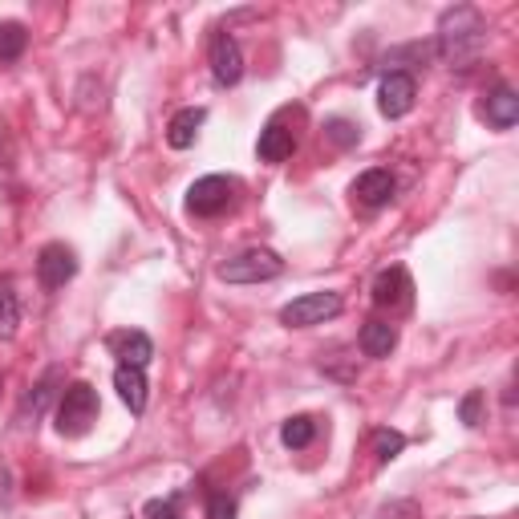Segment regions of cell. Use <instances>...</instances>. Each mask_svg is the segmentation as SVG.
<instances>
[{
	"mask_svg": "<svg viewBox=\"0 0 519 519\" xmlns=\"http://www.w3.org/2000/svg\"><path fill=\"white\" fill-rule=\"evenodd\" d=\"M442 61H451V65H467L475 61L483 49H487V21L479 9L471 5H459V9H447L438 21V45Z\"/></svg>",
	"mask_w": 519,
	"mask_h": 519,
	"instance_id": "cell-1",
	"label": "cell"
},
{
	"mask_svg": "<svg viewBox=\"0 0 519 519\" xmlns=\"http://www.w3.org/2000/svg\"><path fill=\"white\" fill-rule=\"evenodd\" d=\"M98 418V390L90 382H73L65 394H61V406H57V430L65 438H78L94 426Z\"/></svg>",
	"mask_w": 519,
	"mask_h": 519,
	"instance_id": "cell-2",
	"label": "cell"
},
{
	"mask_svg": "<svg viewBox=\"0 0 519 519\" xmlns=\"http://www.w3.org/2000/svg\"><path fill=\"white\" fill-rule=\"evenodd\" d=\"M236 195H240V183H236V179H228V175H203V179H195L191 191H187V211H191V215H203V219L224 215V211H232Z\"/></svg>",
	"mask_w": 519,
	"mask_h": 519,
	"instance_id": "cell-3",
	"label": "cell"
},
{
	"mask_svg": "<svg viewBox=\"0 0 519 519\" xmlns=\"http://www.w3.org/2000/svg\"><path fill=\"white\" fill-rule=\"evenodd\" d=\"M280 272H284V260L268 248H248L219 264V280H228V284H260V280H276Z\"/></svg>",
	"mask_w": 519,
	"mask_h": 519,
	"instance_id": "cell-4",
	"label": "cell"
},
{
	"mask_svg": "<svg viewBox=\"0 0 519 519\" xmlns=\"http://www.w3.org/2000/svg\"><path fill=\"white\" fill-rule=\"evenodd\" d=\"M341 309H345L341 292H305V296H296V301H288V305L280 309V321H284L288 329H309V325L333 321Z\"/></svg>",
	"mask_w": 519,
	"mask_h": 519,
	"instance_id": "cell-5",
	"label": "cell"
},
{
	"mask_svg": "<svg viewBox=\"0 0 519 519\" xmlns=\"http://www.w3.org/2000/svg\"><path fill=\"white\" fill-rule=\"evenodd\" d=\"M414 98H418V86H414L410 73H402V69L386 73L382 86H378V110L386 118H406L414 110Z\"/></svg>",
	"mask_w": 519,
	"mask_h": 519,
	"instance_id": "cell-6",
	"label": "cell"
},
{
	"mask_svg": "<svg viewBox=\"0 0 519 519\" xmlns=\"http://www.w3.org/2000/svg\"><path fill=\"white\" fill-rule=\"evenodd\" d=\"M410 292H414L410 272L394 264V268L378 272V280H374V305L386 313H402V309H410Z\"/></svg>",
	"mask_w": 519,
	"mask_h": 519,
	"instance_id": "cell-7",
	"label": "cell"
},
{
	"mask_svg": "<svg viewBox=\"0 0 519 519\" xmlns=\"http://www.w3.org/2000/svg\"><path fill=\"white\" fill-rule=\"evenodd\" d=\"M211 78H215V86H236L244 78V53H240L236 37H228V33H219L211 41Z\"/></svg>",
	"mask_w": 519,
	"mask_h": 519,
	"instance_id": "cell-8",
	"label": "cell"
},
{
	"mask_svg": "<svg viewBox=\"0 0 519 519\" xmlns=\"http://www.w3.org/2000/svg\"><path fill=\"white\" fill-rule=\"evenodd\" d=\"M73 272H78V256H73L65 244H45L37 252V276L45 288H61L73 280Z\"/></svg>",
	"mask_w": 519,
	"mask_h": 519,
	"instance_id": "cell-9",
	"label": "cell"
},
{
	"mask_svg": "<svg viewBox=\"0 0 519 519\" xmlns=\"http://www.w3.org/2000/svg\"><path fill=\"white\" fill-rule=\"evenodd\" d=\"M394 191H398V183H394V175L382 171V167L357 175V183H353V195H357L361 207H386V203L394 199Z\"/></svg>",
	"mask_w": 519,
	"mask_h": 519,
	"instance_id": "cell-10",
	"label": "cell"
},
{
	"mask_svg": "<svg viewBox=\"0 0 519 519\" xmlns=\"http://www.w3.org/2000/svg\"><path fill=\"white\" fill-rule=\"evenodd\" d=\"M110 349H114V357H118L122 365H130V369H146V361L155 357V341L146 337V333H138V329L114 333V337H110Z\"/></svg>",
	"mask_w": 519,
	"mask_h": 519,
	"instance_id": "cell-11",
	"label": "cell"
},
{
	"mask_svg": "<svg viewBox=\"0 0 519 519\" xmlns=\"http://www.w3.org/2000/svg\"><path fill=\"white\" fill-rule=\"evenodd\" d=\"M260 159L264 163H284V159H292V151H296V134L280 122V118H272L264 130H260Z\"/></svg>",
	"mask_w": 519,
	"mask_h": 519,
	"instance_id": "cell-12",
	"label": "cell"
},
{
	"mask_svg": "<svg viewBox=\"0 0 519 519\" xmlns=\"http://www.w3.org/2000/svg\"><path fill=\"white\" fill-rule=\"evenodd\" d=\"M203 122H207V110H203V106H187V110H179V114L171 118V126H167V142L175 146V151H187V146H195Z\"/></svg>",
	"mask_w": 519,
	"mask_h": 519,
	"instance_id": "cell-13",
	"label": "cell"
},
{
	"mask_svg": "<svg viewBox=\"0 0 519 519\" xmlns=\"http://www.w3.org/2000/svg\"><path fill=\"white\" fill-rule=\"evenodd\" d=\"M483 118H487L495 130H511L515 118H519V98H515V90H511V86H495L491 98H487V106H483Z\"/></svg>",
	"mask_w": 519,
	"mask_h": 519,
	"instance_id": "cell-14",
	"label": "cell"
},
{
	"mask_svg": "<svg viewBox=\"0 0 519 519\" xmlns=\"http://www.w3.org/2000/svg\"><path fill=\"white\" fill-rule=\"evenodd\" d=\"M114 390H118V398L130 406V414H142V410H146V374H142V369L118 365V369H114Z\"/></svg>",
	"mask_w": 519,
	"mask_h": 519,
	"instance_id": "cell-15",
	"label": "cell"
},
{
	"mask_svg": "<svg viewBox=\"0 0 519 519\" xmlns=\"http://www.w3.org/2000/svg\"><path fill=\"white\" fill-rule=\"evenodd\" d=\"M398 345V329L390 321H365L361 325V353L365 357H390Z\"/></svg>",
	"mask_w": 519,
	"mask_h": 519,
	"instance_id": "cell-16",
	"label": "cell"
},
{
	"mask_svg": "<svg viewBox=\"0 0 519 519\" xmlns=\"http://www.w3.org/2000/svg\"><path fill=\"white\" fill-rule=\"evenodd\" d=\"M21 329V296H17V284L13 276H0V337H17Z\"/></svg>",
	"mask_w": 519,
	"mask_h": 519,
	"instance_id": "cell-17",
	"label": "cell"
},
{
	"mask_svg": "<svg viewBox=\"0 0 519 519\" xmlns=\"http://www.w3.org/2000/svg\"><path fill=\"white\" fill-rule=\"evenodd\" d=\"M313 438H317V422H313L309 414H296V418H288V422L280 426V442H284L288 451H305Z\"/></svg>",
	"mask_w": 519,
	"mask_h": 519,
	"instance_id": "cell-18",
	"label": "cell"
},
{
	"mask_svg": "<svg viewBox=\"0 0 519 519\" xmlns=\"http://www.w3.org/2000/svg\"><path fill=\"white\" fill-rule=\"evenodd\" d=\"M29 45V33L21 21H0V61H17Z\"/></svg>",
	"mask_w": 519,
	"mask_h": 519,
	"instance_id": "cell-19",
	"label": "cell"
},
{
	"mask_svg": "<svg viewBox=\"0 0 519 519\" xmlns=\"http://www.w3.org/2000/svg\"><path fill=\"white\" fill-rule=\"evenodd\" d=\"M57 382H61V369H49V374H45V378L33 386V398L25 402V414H33V418H37V414H41V410L53 402V394H57Z\"/></svg>",
	"mask_w": 519,
	"mask_h": 519,
	"instance_id": "cell-20",
	"label": "cell"
},
{
	"mask_svg": "<svg viewBox=\"0 0 519 519\" xmlns=\"http://www.w3.org/2000/svg\"><path fill=\"white\" fill-rule=\"evenodd\" d=\"M406 451V438L398 434V430H378L374 434V455H378V463H390V459H398Z\"/></svg>",
	"mask_w": 519,
	"mask_h": 519,
	"instance_id": "cell-21",
	"label": "cell"
},
{
	"mask_svg": "<svg viewBox=\"0 0 519 519\" xmlns=\"http://www.w3.org/2000/svg\"><path fill=\"white\" fill-rule=\"evenodd\" d=\"M325 134H329L337 146H357V138H361V130H357L349 118H329V122H325Z\"/></svg>",
	"mask_w": 519,
	"mask_h": 519,
	"instance_id": "cell-22",
	"label": "cell"
},
{
	"mask_svg": "<svg viewBox=\"0 0 519 519\" xmlns=\"http://www.w3.org/2000/svg\"><path fill=\"white\" fill-rule=\"evenodd\" d=\"M142 515H146V519H183L179 495H171V499H151V503L142 507Z\"/></svg>",
	"mask_w": 519,
	"mask_h": 519,
	"instance_id": "cell-23",
	"label": "cell"
},
{
	"mask_svg": "<svg viewBox=\"0 0 519 519\" xmlns=\"http://www.w3.org/2000/svg\"><path fill=\"white\" fill-rule=\"evenodd\" d=\"M479 414H483V390H471L459 402V418H463V426H479Z\"/></svg>",
	"mask_w": 519,
	"mask_h": 519,
	"instance_id": "cell-24",
	"label": "cell"
},
{
	"mask_svg": "<svg viewBox=\"0 0 519 519\" xmlns=\"http://www.w3.org/2000/svg\"><path fill=\"white\" fill-rule=\"evenodd\" d=\"M207 519H236V499L232 495H211L207 499Z\"/></svg>",
	"mask_w": 519,
	"mask_h": 519,
	"instance_id": "cell-25",
	"label": "cell"
},
{
	"mask_svg": "<svg viewBox=\"0 0 519 519\" xmlns=\"http://www.w3.org/2000/svg\"><path fill=\"white\" fill-rule=\"evenodd\" d=\"M378 519H418V503H410V499H398V503L382 507V511H378Z\"/></svg>",
	"mask_w": 519,
	"mask_h": 519,
	"instance_id": "cell-26",
	"label": "cell"
}]
</instances>
